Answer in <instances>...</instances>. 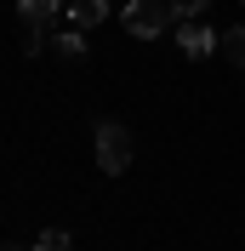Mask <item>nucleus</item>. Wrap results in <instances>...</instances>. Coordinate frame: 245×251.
Here are the masks:
<instances>
[{
	"label": "nucleus",
	"instance_id": "1",
	"mask_svg": "<svg viewBox=\"0 0 245 251\" xmlns=\"http://www.w3.org/2000/svg\"><path fill=\"white\" fill-rule=\"evenodd\" d=\"M97 166H103L108 177H120L125 166H131V131H125L120 120H103V126H97Z\"/></svg>",
	"mask_w": 245,
	"mask_h": 251
},
{
	"label": "nucleus",
	"instance_id": "2",
	"mask_svg": "<svg viewBox=\"0 0 245 251\" xmlns=\"http://www.w3.org/2000/svg\"><path fill=\"white\" fill-rule=\"evenodd\" d=\"M171 6L166 0H125V34H137V40H154V34L171 29Z\"/></svg>",
	"mask_w": 245,
	"mask_h": 251
},
{
	"label": "nucleus",
	"instance_id": "3",
	"mask_svg": "<svg viewBox=\"0 0 245 251\" xmlns=\"http://www.w3.org/2000/svg\"><path fill=\"white\" fill-rule=\"evenodd\" d=\"M177 46H183V57H211L217 51V34L199 23V17H183V29H177Z\"/></svg>",
	"mask_w": 245,
	"mask_h": 251
},
{
	"label": "nucleus",
	"instance_id": "4",
	"mask_svg": "<svg viewBox=\"0 0 245 251\" xmlns=\"http://www.w3.org/2000/svg\"><path fill=\"white\" fill-rule=\"evenodd\" d=\"M17 12H23L29 29H46L51 17H69V6H63V0H17Z\"/></svg>",
	"mask_w": 245,
	"mask_h": 251
},
{
	"label": "nucleus",
	"instance_id": "5",
	"mask_svg": "<svg viewBox=\"0 0 245 251\" xmlns=\"http://www.w3.org/2000/svg\"><path fill=\"white\" fill-rule=\"evenodd\" d=\"M103 17H108V0H69V23L74 29H92Z\"/></svg>",
	"mask_w": 245,
	"mask_h": 251
},
{
	"label": "nucleus",
	"instance_id": "6",
	"mask_svg": "<svg viewBox=\"0 0 245 251\" xmlns=\"http://www.w3.org/2000/svg\"><path fill=\"white\" fill-rule=\"evenodd\" d=\"M222 57H228L234 69H245V23H240V29H228V34H222Z\"/></svg>",
	"mask_w": 245,
	"mask_h": 251
},
{
	"label": "nucleus",
	"instance_id": "7",
	"mask_svg": "<svg viewBox=\"0 0 245 251\" xmlns=\"http://www.w3.org/2000/svg\"><path fill=\"white\" fill-rule=\"evenodd\" d=\"M57 51H63V57H86V29H69V34H57Z\"/></svg>",
	"mask_w": 245,
	"mask_h": 251
},
{
	"label": "nucleus",
	"instance_id": "8",
	"mask_svg": "<svg viewBox=\"0 0 245 251\" xmlns=\"http://www.w3.org/2000/svg\"><path fill=\"white\" fill-rule=\"evenodd\" d=\"M34 251H69V234L63 228H46V234L34 240Z\"/></svg>",
	"mask_w": 245,
	"mask_h": 251
},
{
	"label": "nucleus",
	"instance_id": "9",
	"mask_svg": "<svg viewBox=\"0 0 245 251\" xmlns=\"http://www.w3.org/2000/svg\"><path fill=\"white\" fill-rule=\"evenodd\" d=\"M205 6H211V0H171V12H177V17H199Z\"/></svg>",
	"mask_w": 245,
	"mask_h": 251
},
{
	"label": "nucleus",
	"instance_id": "10",
	"mask_svg": "<svg viewBox=\"0 0 245 251\" xmlns=\"http://www.w3.org/2000/svg\"><path fill=\"white\" fill-rule=\"evenodd\" d=\"M40 46H46V29H29V34H23V51H29V57H34Z\"/></svg>",
	"mask_w": 245,
	"mask_h": 251
},
{
	"label": "nucleus",
	"instance_id": "11",
	"mask_svg": "<svg viewBox=\"0 0 245 251\" xmlns=\"http://www.w3.org/2000/svg\"><path fill=\"white\" fill-rule=\"evenodd\" d=\"M6 251H23V246H6Z\"/></svg>",
	"mask_w": 245,
	"mask_h": 251
}]
</instances>
